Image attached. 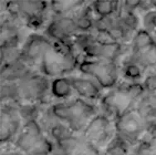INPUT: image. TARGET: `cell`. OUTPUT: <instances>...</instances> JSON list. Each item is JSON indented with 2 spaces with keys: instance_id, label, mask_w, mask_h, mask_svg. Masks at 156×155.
<instances>
[{
  "instance_id": "obj_20",
  "label": "cell",
  "mask_w": 156,
  "mask_h": 155,
  "mask_svg": "<svg viewBox=\"0 0 156 155\" xmlns=\"http://www.w3.org/2000/svg\"><path fill=\"white\" fill-rule=\"evenodd\" d=\"M135 110L150 129H156V96L145 93L136 104Z\"/></svg>"
},
{
  "instance_id": "obj_22",
  "label": "cell",
  "mask_w": 156,
  "mask_h": 155,
  "mask_svg": "<svg viewBox=\"0 0 156 155\" xmlns=\"http://www.w3.org/2000/svg\"><path fill=\"white\" fill-rule=\"evenodd\" d=\"M91 1H87L83 6L72 15L80 33H90L95 27L96 16L90 7Z\"/></svg>"
},
{
  "instance_id": "obj_35",
  "label": "cell",
  "mask_w": 156,
  "mask_h": 155,
  "mask_svg": "<svg viewBox=\"0 0 156 155\" xmlns=\"http://www.w3.org/2000/svg\"><path fill=\"white\" fill-rule=\"evenodd\" d=\"M150 3H151V6H152V9H153V11H156V0L150 1Z\"/></svg>"
},
{
  "instance_id": "obj_31",
  "label": "cell",
  "mask_w": 156,
  "mask_h": 155,
  "mask_svg": "<svg viewBox=\"0 0 156 155\" xmlns=\"http://www.w3.org/2000/svg\"><path fill=\"white\" fill-rule=\"evenodd\" d=\"M21 60V47L0 48V66Z\"/></svg>"
},
{
  "instance_id": "obj_27",
  "label": "cell",
  "mask_w": 156,
  "mask_h": 155,
  "mask_svg": "<svg viewBox=\"0 0 156 155\" xmlns=\"http://www.w3.org/2000/svg\"><path fill=\"white\" fill-rule=\"evenodd\" d=\"M131 155H156V129L150 130L145 137L133 148Z\"/></svg>"
},
{
  "instance_id": "obj_1",
  "label": "cell",
  "mask_w": 156,
  "mask_h": 155,
  "mask_svg": "<svg viewBox=\"0 0 156 155\" xmlns=\"http://www.w3.org/2000/svg\"><path fill=\"white\" fill-rule=\"evenodd\" d=\"M145 93L141 82L121 81L115 87L105 90L97 105L100 112L116 119L135 109Z\"/></svg>"
},
{
  "instance_id": "obj_6",
  "label": "cell",
  "mask_w": 156,
  "mask_h": 155,
  "mask_svg": "<svg viewBox=\"0 0 156 155\" xmlns=\"http://www.w3.org/2000/svg\"><path fill=\"white\" fill-rule=\"evenodd\" d=\"M12 145L25 155H51L54 143L38 120H31L24 123Z\"/></svg>"
},
{
  "instance_id": "obj_8",
  "label": "cell",
  "mask_w": 156,
  "mask_h": 155,
  "mask_svg": "<svg viewBox=\"0 0 156 155\" xmlns=\"http://www.w3.org/2000/svg\"><path fill=\"white\" fill-rule=\"evenodd\" d=\"M19 98L21 103L49 105L53 103L50 87L51 79L39 72H36L29 76L18 82Z\"/></svg>"
},
{
  "instance_id": "obj_2",
  "label": "cell",
  "mask_w": 156,
  "mask_h": 155,
  "mask_svg": "<svg viewBox=\"0 0 156 155\" xmlns=\"http://www.w3.org/2000/svg\"><path fill=\"white\" fill-rule=\"evenodd\" d=\"M52 113L65 123L74 134H81L91 119L100 113L97 104L73 96L50 104Z\"/></svg>"
},
{
  "instance_id": "obj_24",
  "label": "cell",
  "mask_w": 156,
  "mask_h": 155,
  "mask_svg": "<svg viewBox=\"0 0 156 155\" xmlns=\"http://www.w3.org/2000/svg\"><path fill=\"white\" fill-rule=\"evenodd\" d=\"M87 1H49L50 14L52 17H61V16H70L84 5Z\"/></svg>"
},
{
  "instance_id": "obj_32",
  "label": "cell",
  "mask_w": 156,
  "mask_h": 155,
  "mask_svg": "<svg viewBox=\"0 0 156 155\" xmlns=\"http://www.w3.org/2000/svg\"><path fill=\"white\" fill-rule=\"evenodd\" d=\"M144 27L150 32L156 40V11H151L144 14Z\"/></svg>"
},
{
  "instance_id": "obj_9",
  "label": "cell",
  "mask_w": 156,
  "mask_h": 155,
  "mask_svg": "<svg viewBox=\"0 0 156 155\" xmlns=\"http://www.w3.org/2000/svg\"><path fill=\"white\" fill-rule=\"evenodd\" d=\"M81 135L101 152L116 136L115 119L100 112L90 120Z\"/></svg>"
},
{
  "instance_id": "obj_10",
  "label": "cell",
  "mask_w": 156,
  "mask_h": 155,
  "mask_svg": "<svg viewBox=\"0 0 156 155\" xmlns=\"http://www.w3.org/2000/svg\"><path fill=\"white\" fill-rule=\"evenodd\" d=\"M116 135L134 148L152 129L135 109L115 119Z\"/></svg>"
},
{
  "instance_id": "obj_18",
  "label": "cell",
  "mask_w": 156,
  "mask_h": 155,
  "mask_svg": "<svg viewBox=\"0 0 156 155\" xmlns=\"http://www.w3.org/2000/svg\"><path fill=\"white\" fill-rule=\"evenodd\" d=\"M69 78L75 96L85 100L97 104L105 92L96 81L87 76L72 75Z\"/></svg>"
},
{
  "instance_id": "obj_25",
  "label": "cell",
  "mask_w": 156,
  "mask_h": 155,
  "mask_svg": "<svg viewBox=\"0 0 156 155\" xmlns=\"http://www.w3.org/2000/svg\"><path fill=\"white\" fill-rule=\"evenodd\" d=\"M120 75L122 81L129 82H141L144 76V71L137 64L126 57L120 62Z\"/></svg>"
},
{
  "instance_id": "obj_34",
  "label": "cell",
  "mask_w": 156,
  "mask_h": 155,
  "mask_svg": "<svg viewBox=\"0 0 156 155\" xmlns=\"http://www.w3.org/2000/svg\"><path fill=\"white\" fill-rule=\"evenodd\" d=\"M1 155H25L24 153L19 151L18 149L13 148V149H6L4 152H2Z\"/></svg>"
},
{
  "instance_id": "obj_36",
  "label": "cell",
  "mask_w": 156,
  "mask_h": 155,
  "mask_svg": "<svg viewBox=\"0 0 156 155\" xmlns=\"http://www.w3.org/2000/svg\"><path fill=\"white\" fill-rule=\"evenodd\" d=\"M98 155H109V154H107V153L104 152V151H101V152Z\"/></svg>"
},
{
  "instance_id": "obj_30",
  "label": "cell",
  "mask_w": 156,
  "mask_h": 155,
  "mask_svg": "<svg viewBox=\"0 0 156 155\" xmlns=\"http://www.w3.org/2000/svg\"><path fill=\"white\" fill-rule=\"evenodd\" d=\"M132 149L126 141L116 135L103 151L109 155H131Z\"/></svg>"
},
{
  "instance_id": "obj_23",
  "label": "cell",
  "mask_w": 156,
  "mask_h": 155,
  "mask_svg": "<svg viewBox=\"0 0 156 155\" xmlns=\"http://www.w3.org/2000/svg\"><path fill=\"white\" fill-rule=\"evenodd\" d=\"M50 92L53 102L63 101L75 96L69 76L51 79Z\"/></svg>"
},
{
  "instance_id": "obj_21",
  "label": "cell",
  "mask_w": 156,
  "mask_h": 155,
  "mask_svg": "<svg viewBox=\"0 0 156 155\" xmlns=\"http://www.w3.org/2000/svg\"><path fill=\"white\" fill-rule=\"evenodd\" d=\"M126 58L137 64L144 72L156 66V43L136 51H129Z\"/></svg>"
},
{
  "instance_id": "obj_19",
  "label": "cell",
  "mask_w": 156,
  "mask_h": 155,
  "mask_svg": "<svg viewBox=\"0 0 156 155\" xmlns=\"http://www.w3.org/2000/svg\"><path fill=\"white\" fill-rule=\"evenodd\" d=\"M0 80L1 83H18L30 75L38 72L31 67L22 60L0 66Z\"/></svg>"
},
{
  "instance_id": "obj_13",
  "label": "cell",
  "mask_w": 156,
  "mask_h": 155,
  "mask_svg": "<svg viewBox=\"0 0 156 155\" xmlns=\"http://www.w3.org/2000/svg\"><path fill=\"white\" fill-rule=\"evenodd\" d=\"M42 33L51 42L72 45L73 39L80 33L72 16L70 15L51 18Z\"/></svg>"
},
{
  "instance_id": "obj_15",
  "label": "cell",
  "mask_w": 156,
  "mask_h": 155,
  "mask_svg": "<svg viewBox=\"0 0 156 155\" xmlns=\"http://www.w3.org/2000/svg\"><path fill=\"white\" fill-rule=\"evenodd\" d=\"M28 30L18 18L5 12L0 13V48L22 47Z\"/></svg>"
},
{
  "instance_id": "obj_26",
  "label": "cell",
  "mask_w": 156,
  "mask_h": 155,
  "mask_svg": "<svg viewBox=\"0 0 156 155\" xmlns=\"http://www.w3.org/2000/svg\"><path fill=\"white\" fill-rule=\"evenodd\" d=\"M121 1L118 0H96L91 1L90 7L96 18L111 17L118 12Z\"/></svg>"
},
{
  "instance_id": "obj_37",
  "label": "cell",
  "mask_w": 156,
  "mask_h": 155,
  "mask_svg": "<svg viewBox=\"0 0 156 155\" xmlns=\"http://www.w3.org/2000/svg\"><path fill=\"white\" fill-rule=\"evenodd\" d=\"M155 96H156V93H155Z\"/></svg>"
},
{
  "instance_id": "obj_17",
  "label": "cell",
  "mask_w": 156,
  "mask_h": 155,
  "mask_svg": "<svg viewBox=\"0 0 156 155\" xmlns=\"http://www.w3.org/2000/svg\"><path fill=\"white\" fill-rule=\"evenodd\" d=\"M38 122L43 131L53 143L60 142L74 134L65 123H63L52 113L50 104L43 107L39 116Z\"/></svg>"
},
{
  "instance_id": "obj_29",
  "label": "cell",
  "mask_w": 156,
  "mask_h": 155,
  "mask_svg": "<svg viewBox=\"0 0 156 155\" xmlns=\"http://www.w3.org/2000/svg\"><path fill=\"white\" fill-rule=\"evenodd\" d=\"M0 100L1 104H18L20 102L19 91H18V83H1L0 86Z\"/></svg>"
},
{
  "instance_id": "obj_3",
  "label": "cell",
  "mask_w": 156,
  "mask_h": 155,
  "mask_svg": "<svg viewBox=\"0 0 156 155\" xmlns=\"http://www.w3.org/2000/svg\"><path fill=\"white\" fill-rule=\"evenodd\" d=\"M80 59L72 45L52 42L42 57L38 72L49 79L69 76L77 72Z\"/></svg>"
},
{
  "instance_id": "obj_7",
  "label": "cell",
  "mask_w": 156,
  "mask_h": 155,
  "mask_svg": "<svg viewBox=\"0 0 156 155\" xmlns=\"http://www.w3.org/2000/svg\"><path fill=\"white\" fill-rule=\"evenodd\" d=\"M77 72L94 80L105 91L122 81L120 63L110 61L81 58Z\"/></svg>"
},
{
  "instance_id": "obj_33",
  "label": "cell",
  "mask_w": 156,
  "mask_h": 155,
  "mask_svg": "<svg viewBox=\"0 0 156 155\" xmlns=\"http://www.w3.org/2000/svg\"><path fill=\"white\" fill-rule=\"evenodd\" d=\"M141 1L139 0H126V1H121V5L125 9H128L129 11L138 12L140 8Z\"/></svg>"
},
{
  "instance_id": "obj_16",
  "label": "cell",
  "mask_w": 156,
  "mask_h": 155,
  "mask_svg": "<svg viewBox=\"0 0 156 155\" xmlns=\"http://www.w3.org/2000/svg\"><path fill=\"white\" fill-rule=\"evenodd\" d=\"M100 153L81 134H74L54 143L51 155H98Z\"/></svg>"
},
{
  "instance_id": "obj_4",
  "label": "cell",
  "mask_w": 156,
  "mask_h": 155,
  "mask_svg": "<svg viewBox=\"0 0 156 155\" xmlns=\"http://www.w3.org/2000/svg\"><path fill=\"white\" fill-rule=\"evenodd\" d=\"M18 18L28 30H44L51 18L49 1H1L0 13Z\"/></svg>"
},
{
  "instance_id": "obj_5",
  "label": "cell",
  "mask_w": 156,
  "mask_h": 155,
  "mask_svg": "<svg viewBox=\"0 0 156 155\" xmlns=\"http://www.w3.org/2000/svg\"><path fill=\"white\" fill-rule=\"evenodd\" d=\"M72 46L81 58L110 61L120 63L129 51V45L119 42L101 43L91 33H78Z\"/></svg>"
},
{
  "instance_id": "obj_28",
  "label": "cell",
  "mask_w": 156,
  "mask_h": 155,
  "mask_svg": "<svg viewBox=\"0 0 156 155\" xmlns=\"http://www.w3.org/2000/svg\"><path fill=\"white\" fill-rule=\"evenodd\" d=\"M156 43V40L154 39L150 32L144 27H140L133 37L131 42L129 44V51H136L142 48H147L149 46Z\"/></svg>"
},
{
  "instance_id": "obj_14",
  "label": "cell",
  "mask_w": 156,
  "mask_h": 155,
  "mask_svg": "<svg viewBox=\"0 0 156 155\" xmlns=\"http://www.w3.org/2000/svg\"><path fill=\"white\" fill-rule=\"evenodd\" d=\"M52 43L50 39L40 33H31L21 47V60L38 71L42 57Z\"/></svg>"
},
{
  "instance_id": "obj_12",
  "label": "cell",
  "mask_w": 156,
  "mask_h": 155,
  "mask_svg": "<svg viewBox=\"0 0 156 155\" xmlns=\"http://www.w3.org/2000/svg\"><path fill=\"white\" fill-rule=\"evenodd\" d=\"M23 121L16 104H1L0 108V143L1 145L12 144L19 134Z\"/></svg>"
},
{
  "instance_id": "obj_11",
  "label": "cell",
  "mask_w": 156,
  "mask_h": 155,
  "mask_svg": "<svg viewBox=\"0 0 156 155\" xmlns=\"http://www.w3.org/2000/svg\"><path fill=\"white\" fill-rule=\"evenodd\" d=\"M140 23L138 12L125 9L120 3V10L113 15L111 25L107 33L116 42L129 45L133 37L140 28Z\"/></svg>"
}]
</instances>
